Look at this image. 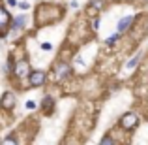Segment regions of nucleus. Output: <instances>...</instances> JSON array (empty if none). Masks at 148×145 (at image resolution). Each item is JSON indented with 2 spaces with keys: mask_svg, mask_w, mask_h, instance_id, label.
<instances>
[{
  "mask_svg": "<svg viewBox=\"0 0 148 145\" xmlns=\"http://www.w3.org/2000/svg\"><path fill=\"white\" fill-rule=\"evenodd\" d=\"M139 58H141V53H137L135 55L133 58H131V60H127V64H126V68L127 70H131V68H135V66H137V62H139Z\"/></svg>",
  "mask_w": 148,
  "mask_h": 145,
  "instance_id": "obj_10",
  "label": "nucleus"
},
{
  "mask_svg": "<svg viewBox=\"0 0 148 145\" xmlns=\"http://www.w3.org/2000/svg\"><path fill=\"white\" fill-rule=\"evenodd\" d=\"M25 105H26V109H34V108H36V102H34V100H28Z\"/></svg>",
  "mask_w": 148,
  "mask_h": 145,
  "instance_id": "obj_15",
  "label": "nucleus"
},
{
  "mask_svg": "<svg viewBox=\"0 0 148 145\" xmlns=\"http://www.w3.org/2000/svg\"><path fill=\"white\" fill-rule=\"evenodd\" d=\"M71 74V66L68 64V62H56L54 64V77H56V81H64L66 77Z\"/></svg>",
  "mask_w": 148,
  "mask_h": 145,
  "instance_id": "obj_2",
  "label": "nucleus"
},
{
  "mask_svg": "<svg viewBox=\"0 0 148 145\" xmlns=\"http://www.w3.org/2000/svg\"><path fill=\"white\" fill-rule=\"evenodd\" d=\"M99 145H118V143L112 139V136H103L101 142H99Z\"/></svg>",
  "mask_w": 148,
  "mask_h": 145,
  "instance_id": "obj_11",
  "label": "nucleus"
},
{
  "mask_svg": "<svg viewBox=\"0 0 148 145\" xmlns=\"http://www.w3.org/2000/svg\"><path fill=\"white\" fill-rule=\"evenodd\" d=\"M2 145H17V139H15L13 136H8V138L2 142Z\"/></svg>",
  "mask_w": 148,
  "mask_h": 145,
  "instance_id": "obj_13",
  "label": "nucleus"
},
{
  "mask_svg": "<svg viewBox=\"0 0 148 145\" xmlns=\"http://www.w3.org/2000/svg\"><path fill=\"white\" fill-rule=\"evenodd\" d=\"M13 68H15V76L17 77H28L30 72H32V70H30V62L25 60V58H23V60H17Z\"/></svg>",
  "mask_w": 148,
  "mask_h": 145,
  "instance_id": "obj_4",
  "label": "nucleus"
},
{
  "mask_svg": "<svg viewBox=\"0 0 148 145\" xmlns=\"http://www.w3.org/2000/svg\"><path fill=\"white\" fill-rule=\"evenodd\" d=\"M19 6H21L23 10H26V8H28V2H21V4H19Z\"/></svg>",
  "mask_w": 148,
  "mask_h": 145,
  "instance_id": "obj_18",
  "label": "nucleus"
},
{
  "mask_svg": "<svg viewBox=\"0 0 148 145\" xmlns=\"http://www.w3.org/2000/svg\"><path fill=\"white\" fill-rule=\"evenodd\" d=\"M8 4L10 6H17V0H8Z\"/></svg>",
  "mask_w": 148,
  "mask_h": 145,
  "instance_id": "obj_19",
  "label": "nucleus"
},
{
  "mask_svg": "<svg viewBox=\"0 0 148 145\" xmlns=\"http://www.w3.org/2000/svg\"><path fill=\"white\" fill-rule=\"evenodd\" d=\"M137 123H139V117H137V113H133V111L124 113L122 119H120V126H122L124 130H133V128L137 126Z\"/></svg>",
  "mask_w": 148,
  "mask_h": 145,
  "instance_id": "obj_1",
  "label": "nucleus"
},
{
  "mask_svg": "<svg viewBox=\"0 0 148 145\" xmlns=\"http://www.w3.org/2000/svg\"><path fill=\"white\" fill-rule=\"evenodd\" d=\"M98 26H99V19H94L92 21V30H98Z\"/></svg>",
  "mask_w": 148,
  "mask_h": 145,
  "instance_id": "obj_16",
  "label": "nucleus"
},
{
  "mask_svg": "<svg viewBox=\"0 0 148 145\" xmlns=\"http://www.w3.org/2000/svg\"><path fill=\"white\" fill-rule=\"evenodd\" d=\"M133 21H135V15H126V17L120 19L118 25H116V28H118V34H120V32H126V30L130 28L131 25H133Z\"/></svg>",
  "mask_w": 148,
  "mask_h": 145,
  "instance_id": "obj_6",
  "label": "nucleus"
},
{
  "mask_svg": "<svg viewBox=\"0 0 148 145\" xmlns=\"http://www.w3.org/2000/svg\"><path fill=\"white\" fill-rule=\"evenodd\" d=\"M10 21H11V17H10V13H8V10L4 6H0V30L6 28V26L10 25Z\"/></svg>",
  "mask_w": 148,
  "mask_h": 145,
  "instance_id": "obj_7",
  "label": "nucleus"
},
{
  "mask_svg": "<svg viewBox=\"0 0 148 145\" xmlns=\"http://www.w3.org/2000/svg\"><path fill=\"white\" fill-rule=\"evenodd\" d=\"M92 6L98 8V10H101V8H103V0H92Z\"/></svg>",
  "mask_w": 148,
  "mask_h": 145,
  "instance_id": "obj_14",
  "label": "nucleus"
},
{
  "mask_svg": "<svg viewBox=\"0 0 148 145\" xmlns=\"http://www.w3.org/2000/svg\"><path fill=\"white\" fill-rule=\"evenodd\" d=\"M41 49H45V51H51V49H53V45L45 42V44H41Z\"/></svg>",
  "mask_w": 148,
  "mask_h": 145,
  "instance_id": "obj_17",
  "label": "nucleus"
},
{
  "mask_svg": "<svg viewBox=\"0 0 148 145\" xmlns=\"http://www.w3.org/2000/svg\"><path fill=\"white\" fill-rule=\"evenodd\" d=\"M47 81V74L43 72V70H36V72H30L28 76V85L30 87H41V85Z\"/></svg>",
  "mask_w": 148,
  "mask_h": 145,
  "instance_id": "obj_3",
  "label": "nucleus"
},
{
  "mask_svg": "<svg viewBox=\"0 0 148 145\" xmlns=\"http://www.w3.org/2000/svg\"><path fill=\"white\" fill-rule=\"evenodd\" d=\"M41 109H43L45 113H51L54 109V100H53V96H45L43 98V102H41Z\"/></svg>",
  "mask_w": 148,
  "mask_h": 145,
  "instance_id": "obj_8",
  "label": "nucleus"
},
{
  "mask_svg": "<svg viewBox=\"0 0 148 145\" xmlns=\"http://www.w3.org/2000/svg\"><path fill=\"white\" fill-rule=\"evenodd\" d=\"M25 23H26V17H25V15H21V17H15L13 23H11V28H21Z\"/></svg>",
  "mask_w": 148,
  "mask_h": 145,
  "instance_id": "obj_9",
  "label": "nucleus"
},
{
  "mask_svg": "<svg viewBox=\"0 0 148 145\" xmlns=\"http://www.w3.org/2000/svg\"><path fill=\"white\" fill-rule=\"evenodd\" d=\"M118 40H120V34H118V32H116V34H114V36H111V38H109V40H107V42H105V44H107V45H109V47H111V45H114V44H116V42H118Z\"/></svg>",
  "mask_w": 148,
  "mask_h": 145,
  "instance_id": "obj_12",
  "label": "nucleus"
},
{
  "mask_svg": "<svg viewBox=\"0 0 148 145\" xmlns=\"http://www.w3.org/2000/svg\"><path fill=\"white\" fill-rule=\"evenodd\" d=\"M15 102H17V98H15V94L11 91H6L2 94V98H0V105H2L4 109H13Z\"/></svg>",
  "mask_w": 148,
  "mask_h": 145,
  "instance_id": "obj_5",
  "label": "nucleus"
}]
</instances>
